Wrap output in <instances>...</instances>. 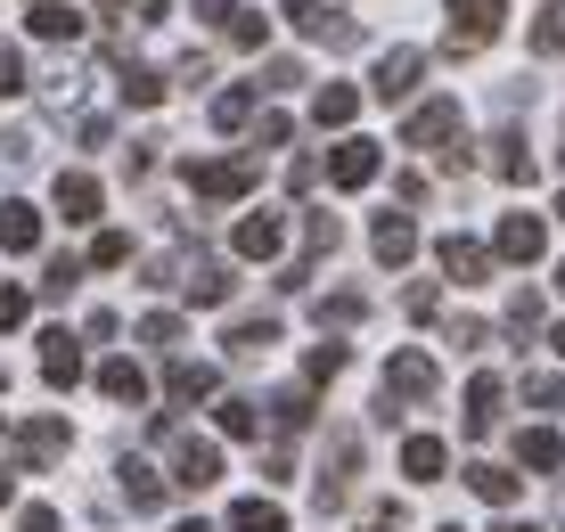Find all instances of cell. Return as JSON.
<instances>
[{"label":"cell","instance_id":"7a4b0ae2","mask_svg":"<svg viewBox=\"0 0 565 532\" xmlns=\"http://www.w3.org/2000/svg\"><path fill=\"white\" fill-rule=\"evenodd\" d=\"M279 17L303 33V42H328V50H361V25H353V17H337V9H320V0H287Z\"/></svg>","mask_w":565,"mask_h":532},{"label":"cell","instance_id":"ba28073f","mask_svg":"<svg viewBox=\"0 0 565 532\" xmlns=\"http://www.w3.org/2000/svg\"><path fill=\"white\" fill-rule=\"evenodd\" d=\"M435 263H443V270H451V279H459V287H483V279H492V254H483L476 238H459V230H451V238H443V246H435Z\"/></svg>","mask_w":565,"mask_h":532},{"label":"cell","instance_id":"6da1fadb","mask_svg":"<svg viewBox=\"0 0 565 532\" xmlns=\"http://www.w3.org/2000/svg\"><path fill=\"white\" fill-rule=\"evenodd\" d=\"M500 0H451V33H443V42H451V57H476L483 42H500Z\"/></svg>","mask_w":565,"mask_h":532},{"label":"cell","instance_id":"30bf717a","mask_svg":"<svg viewBox=\"0 0 565 532\" xmlns=\"http://www.w3.org/2000/svg\"><path fill=\"white\" fill-rule=\"evenodd\" d=\"M328 181L337 189H369L377 181V140H344L337 156H328Z\"/></svg>","mask_w":565,"mask_h":532},{"label":"cell","instance_id":"b9f144b4","mask_svg":"<svg viewBox=\"0 0 565 532\" xmlns=\"http://www.w3.org/2000/svg\"><path fill=\"white\" fill-rule=\"evenodd\" d=\"M303 369H311V377L328 385V377H337V369H344V344H311V361H303Z\"/></svg>","mask_w":565,"mask_h":532},{"label":"cell","instance_id":"11a10c76","mask_svg":"<svg viewBox=\"0 0 565 532\" xmlns=\"http://www.w3.org/2000/svg\"><path fill=\"white\" fill-rule=\"evenodd\" d=\"M550 344H557V361H565V320H557V337H550Z\"/></svg>","mask_w":565,"mask_h":532},{"label":"cell","instance_id":"603a6c76","mask_svg":"<svg viewBox=\"0 0 565 532\" xmlns=\"http://www.w3.org/2000/svg\"><path fill=\"white\" fill-rule=\"evenodd\" d=\"M516 459H524V467H541V476H550V467H565V443L550 435V426H533V435H516Z\"/></svg>","mask_w":565,"mask_h":532},{"label":"cell","instance_id":"74e56055","mask_svg":"<svg viewBox=\"0 0 565 532\" xmlns=\"http://www.w3.org/2000/svg\"><path fill=\"white\" fill-rule=\"evenodd\" d=\"M74 279H83V263H74V254H57L50 279H42V295H74Z\"/></svg>","mask_w":565,"mask_h":532},{"label":"cell","instance_id":"8992f818","mask_svg":"<svg viewBox=\"0 0 565 532\" xmlns=\"http://www.w3.org/2000/svg\"><path fill=\"white\" fill-rule=\"evenodd\" d=\"M500 263H541V254H550V230L533 222V213H500Z\"/></svg>","mask_w":565,"mask_h":532},{"label":"cell","instance_id":"4fadbf2b","mask_svg":"<svg viewBox=\"0 0 565 532\" xmlns=\"http://www.w3.org/2000/svg\"><path fill=\"white\" fill-rule=\"evenodd\" d=\"M42 377H50V385H74V377H83V344H74L66 328H50V337H42Z\"/></svg>","mask_w":565,"mask_h":532},{"label":"cell","instance_id":"f907efd6","mask_svg":"<svg viewBox=\"0 0 565 532\" xmlns=\"http://www.w3.org/2000/svg\"><path fill=\"white\" fill-rule=\"evenodd\" d=\"M17 532H57V508H25V517H17Z\"/></svg>","mask_w":565,"mask_h":532},{"label":"cell","instance_id":"680465c9","mask_svg":"<svg viewBox=\"0 0 565 532\" xmlns=\"http://www.w3.org/2000/svg\"><path fill=\"white\" fill-rule=\"evenodd\" d=\"M557 295H565V263H557Z\"/></svg>","mask_w":565,"mask_h":532},{"label":"cell","instance_id":"7402d4cb","mask_svg":"<svg viewBox=\"0 0 565 532\" xmlns=\"http://www.w3.org/2000/svg\"><path fill=\"white\" fill-rule=\"evenodd\" d=\"M99 393H107V402H148V377L131 361H107L99 369Z\"/></svg>","mask_w":565,"mask_h":532},{"label":"cell","instance_id":"5bb4252c","mask_svg":"<svg viewBox=\"0 0 565 532\" xmlns=\"http://www.w3.org/2000/svg\"><path fill=\"white\" fill-rule=\"evenodd\" d=\"M57 213L66 222H99V181L90 172H57Z\"/></svg>","mask_w":565,"mask_h":532},{"label":"cell","instance_id":"6f0895ef","mask_svg":"<svg viewBox=\"0 0 565 532\" xmlns=\"http://www.w3.org/2000/svg\"><path fill=\"white\" fill-rule=\"evenodd\" d=\"M500 532H541V524H500Z\"/></svg>","mask_w":565,"mask_h":532},{"label":"cell","instance_id":"91938a15","mask_svg":"<svg viewBox=\"0 0 565 532\" xmlns=\"http://www.w3.org/2000/svg\"><path fill=\"white\" fill-rule=\"evenodd\" d=\"M557 222H565V196H557Z\"/></svg>","mask_w":565,"mask_h":532},{"label":"cell","instance_id":"9f6ffc18","mask_svg":"<svg viewBox=\"0 0 565 532\" xmlns=\"http://www.w3.org/2000/svg\"><path fill=\"white\" fill-rule=\"evenodd\" d=\"M99 9H107V17H124V0H99Z\"/></svg>","mask_w":565,"mask_h":532},{"label":"cell","instance_id":"52a82bcc","mask_svg":"<svg viewBox=\"0 0 565 532\" xmlns=\"http://www.w3.org/2000/svg\"><path fill=\"white\" fill-rule=\"evenodd\" d=\"M418 74H426V57H418V50H385V57H377V74H369V91L394 107V98H411V91H418Z\"/></svg>","mask_w":565,"mask_h":532},{"label":"cell","instance_id":"44dd1931","mask_svg":"<svg viewBox=\"0 0 565 532\" xmlns=\"http://www.w3.org/2000/svg\"><path fill=\"white\" fill-rule=\"evenodd\" d=\"M164 393H172V402H205V393H213V369L205 361H172V377H164Z\"/></svg>","mask_w":565,"mask_h":532},{"label":"cell","instance_id":"d4e9b609","mask_svg":"<svg viewBox=\"0 0 565 532\" xmlns=\"http://www.w3.org/2000/svg\"><path fill=\"white\" fill-rule=\"evenodd\" d=\"M467 483H476V500H492V508L516 500V476H509V467H483V459H476V467H467Z\"/></svg>","mask_w":565,"mask_h":532},{"label":"cell","instance_id":"f546056e","mask_svg":"<svg viewBox=\"0 0 565 532\" xmlns=\"http://www.w3.org/2000/svg\"><path fill=\"white\" fill-rule=\"evenodd\" d=\"M533 50H541V57H565V0H550V9H541V25H533Z\"/></svg>","mask_w":565,"mask_h":532},{"label":"cell","instance_id":"681fc988","mask_svg":"<svg viewBox=\"0 0 565 532\" xmlns=\"http://www.w3.org/2000/svg\"><path fill=\"white\" fill-rule=\"evenodd\" d=\"M287 131H296V124H287V115H263V131H255V148H287Z\"/></svg>","mask_w":565,"mask_h":532},{"label":"cell","instance_id":"4316f807","mask_svg":"<svg viewBox=\"0 0 565 532\" xmlns=\"http://www.w3.org/2000/svg\"><path fill=\"white\" fill-rule=\"evenodd\" d=\"M279 344V320H238L230 328V352H238V361H255V352H270Z\"/></svg>","mask_w":565,"mask_h":532},{"label":"cell","instance_id":"277c9868","mask_svg":"<svg viewBox=\"0 0 565 532\" xmlns=\"http://www.w3.org/2000/svg\"><path fill=\"white\" fill-rule=\"evenodd\" d=\"M385 402H435V361H426L418 344L385 361Z\"/></svg>","mask_w":565,"mask_h":532},{"label":"cell","instance_id":"f35d334b","mask_svg":"<svg viewBox=\"0 0 565 532\" xmlns=\"http://www.w3.org/2000/svg\"><path fill=\"white\" fill-rule=\"evenodd\" d=\"M17 91H25V57L0 42V98H17Z\"/></svg>","mask_w":565,"mask_h":532},{"label":"cell","instance_id":"ee69618b","mask_svg":"<svg viewBox=\"0 0 565 532\" xmlns=\"http://www.w3.org/2000/svg\"><path fill=\"white\" fill-rule=\"evenodd\" d=\"M524 393H533L541 409H565V377H524Z\"/></svg>","mask_w":565,"mask_h":532},{"label":"cell","instance_id":"484cf974","mask_svg":"<svg viewBox=\"0 0 565 532\" xmlns=\"http://www.w3.org/2000/svg\"><path fill=\"white\" fill-rule=\"evenodd\" d=\"M492 172H500V181H533V156H524L516 131H500V140H492Z\"/></svg>","mask_w":565,"mask_h":532},{"label":"cell","instance_id":"cb8c5ba5","mask_svg":"<svg viewBox=\"0 0 565 532\" xmlns=\"http://www.w3.org/2000/svg\"><path fill=\"white\" fill-rule=\"evenodd\" d=\"M124 500L140 508V517H156V508H164V483H156L140 459H124Z\"/></svg>","mask_w":565,"mask_h":532},{"label":"cell","instance_id":"5b68a950","mask_svg":"<svg viewBox=\"0 0 565 532\" xmlns=\"http://www.w3.org/2000/svg\"><path fill=\"white\" fill-rule=\"evenodd\" d=\"M443 140H459V98H426V107H411L402 148H443Z\"/></svg>","mask_w":565,"mask_h":532},{"label":"cell","instance_id":"db71d44e","mask_svg":"<svg viewBox=\"0 0 565 532\" xmlns=\"http://www.w3.org/2000/svg\"><path fill=\"white\" fill-rule=\"evenodd\" d=\"M172 532H213V524H205V517H189V524H172Z\"/></svg>","mask_w":565,"mask_h":532},{"label":"cell","instance_id":"3957f363","mask_svg":"<svg viewBox=\"0 0 565 532\" xmlns=\"http://www.w3.org/2000/svg\"><path fill=\"white\" fill-rule=\"evenodd\" d=\"M189 189L213 196V205H230V196L255 189V164H246V156H213V164H198V156H189Z\"/></svg>","mask_w":565,"mask_h":532},{"label":"cell","instance_id":"f1b7e54d","mask_svg":"<svg viewBox=\"0 0 565 532\" xmlns=\"http://www.w3.org/2000/svg\"><path fill=\"white\" fill-rule=\"evenodd\" d=\"M255 91H263V83H238V91H222V98H213V124H222V131H238L246 115H255Z\"/></svg>","mask_w":565,"mask_h":532},{"label":"cell","instance_id":"9a60e30c","mask_svg":"<svg viewBox=\"0 0 565 532\" xmlns=\"http://www.w3.org/2000/svg\"><path fill=\"white\" fill-rule=\"evenodd\" d=\"M443 459H451V450H443L435 435H411V443H402V476H411V483H443Z\"/></svg>","mask_w":565,"mask_h":532},{"label":"cell","instance_id":"1f68e13d","mask_svg":"<svg viewBox=\"0 0 565 532\" xmlns=\"http://www.w3.org/2000/svg\"><path fill=\"white\" fill-rule=\"evenodd\" d=\"M57 450H66V426H50V418H42V426H25V459H33V467L57 459Z\"/></svg>","mask_w":565,"mask_h":532},{"label":"cell","instance_id":"816d5d0a","mask_svg":"<svg viewBox=\"0 0 565 532\" xmlns=\"http://www.w3.org/2000/svg\"><path fill=\"white\" fill-rule=\"evenodd\" d=\"M369 532H402V508H369Z\"/></svg>","mask_w":565,"mask_h":532},{"label":"cell","instance_id":"bcb514c9","mask_svg":"<svg viewBox=\"0 0 565 532\" xmlns=\"http://www.w3.org/2000/svg\"><path fill=\"white\" fill-rule=\"evenodd\" d=\"M198 17H205V25H222V33H230V25H238L246 9H238V0H198Z\"/></svg>","mask_w":565,"mask_h":532},{"label":"cell","instance_id":"9c48e42d","mask_svg":"<svg viewBox=\"0 0 565 532\" xmlns=\"http://www.w3.org/2000/svg\"><path fill=\"white\" fill-rule=\"evenodd\" d=\"M172 483H189V491H205V483H222V450L189 435L181 450H172Z\"/></svg>","mask_w":565,"mask_h":532},{"label":"cell","instance_id":"d6986e66","mask_svg":"<svg viewBox=\"0 0 565 532\" xmlns=\"http://www.w3.org/2000/svg\"><path fill=\"white\" fill-rule=\"evenodd\" d=\"M311 115H320V131H344L361 115V91H344V83H328L320 98H311Z\"/></svg>","mask_w":565,"mask_h":532},{"label":"cell","instance_id":"c3c4849f","mask_svg":"<svg viewBox=\"0 0 565 532\" xmlns=\"http://www.w3.org/2000/svg\"><path fill=\"white\" fill-rule=\"evenodd\" d=\"M451 344H459V352H483V344H492V328H483V320H459Z\"/></svg>","mask_w":565,"mask_h":532},{"label":"cell","instance_id":"7bdbcfd3","mask_svg":"<svg viewBox=\"0 0 565 532\" xmlns=\"http://www.w3.org/2000/svg\"><path fill=\"white\" fill-rule=\"evenodd\" d=\"M509 328H516V337H533V328H541V295H516V304H509Z\"/></svg>","mask_w":565,"mask_h":532},{"label":"cell","instance_id":"f6af8a7d","mask_svg":"<svg viewBox=\"0 0 565 532\" xmlns=\"http://www.w3.org/2000/svg\"><path fill=\"white\" fill-rule=\"evenodd\" d=\"M25 311H33V295H25V287H0V328H17Z\"/></svg>","mask_w":565,"mask_h":532},{"label":"cell","instance_id":"94428289","mask_svg":"<svg viewBox=\"0 0 565 532\" xmlns=\"http://www.w3.org/2000/svg\"><path fill=\"white\" fill-rule=\"evenodd\" d=\"M443 532H459V524H443Z\"/></svg>","mask_w":565,"mask_h":532},{"label":"cell","instance_id":"7dc6e473","mask_svg":"<svg viewBox=\"0 0 565 532\" xmlns=\"http://www.w3.org/2000/svg\"><path fill=\"white\" fill-rule=\"evenodd\" d=\"M263 33H270V17H238V25H230V42H238V50H263Z\"/></svg>","mask_w":565,"mask_h":532},{"label":"cell","instance_id":"8d00e7d4","mask_svg":"<svg viewBox=\"0 0 565 532\" xmlns=\"http://www.w3.org/2000/svg\"><path fill=\"white\" fill-rule=\"evenodd\" d=\"M140 344H181V320H172V311H148V320H140Z\"/></svg>","mask_w":565,"mask_h":532},{"label":"cell","instance_id":"60d3db41","mask_svg":"<svg viewBox=\"0 0 565 532\" xmlns=\"http://www.w3.org/2000/svg\"><path fill=\"white\" fill-rule=\"evenodd\" d=\"M255 426H263L255 402H222V435H255Z\"/></svg>","mask_w":565,"mask_h":532},{"label":"cell","instance_id":"8fae6325","mask_svg":"<svg viewBox=\"0 0 565 532\" xmlns=\"http://www.w3.org/2000/svg\"><path fill=\"white\" fill-rule=\"evenodd\" d=\"M42 246V213L25 205V196H9V205H0V254H33Z\"/></svg>","mask_w":565,"mask_h":532},{"label":"cell","instance_id":"ac0fdd59","mask_svg":"<svg viewBox=\"0 0 565 532\" xmlns=\"http://www.w3.org/2000/svg\"><path fill=\"white\" fill-rule=\"evenodd\" d=\"M500 426V377H476L467 385V435H492Z\"/></svg>","mask_w":565,"mask_h":532},{"label":"cell","instance_id":"d590c367","mask_svg":"<svg viewBox=\"0 0 565 532\" xmlns=\"http://www.w3.org/2000/svg\"><path fill=\"white\" fill-rule=\"evenodd\" d=\"M361 320V295H328L320 304V328H353Z\"/></svg>","mask_w":565,"mask_h":532},{"label":"cell","instance_id":"f5cc1de1","mask_svg":"<svg viewBox=\"0 0 565 532\" xmlns=\"http://www.w3.org/2000/svg\"><path fill=\"white\" fill-rule=\"evenodd\" d=\"M9 491H17V476H9V467H0V508H9Z\"/></svg>","mask_w":565,"mask_h":532},{"label":"cell","instance_id":"836d02e7","mask_svg":"<svg viewBox=\"0 0 565 532\" xmlns=\"http://www.w3.org/2000/svg\"><path fill=\"white\" fill-rule=\"evenodd\" d=\"M90 263H99V270H124V263H131V238H124V230H99V246H90Z\"/></svg>","mask_w":565,"mask_h":532},{"label":"cell","instance_id":"4dcf8cb0","mask_svg":"<svg viewBox=\"0 0 565 532\" xmlns=\"http://www.w3.org/2000/svg\"><path fill=\"white\" fill-rule=\"evenodd\" d=\"M115 91H124L131 107H156V98H164V83H156L148 66H124V74H115Z\"/></svg>","mask_w":565,"mask_h":532},{"label":"cell","instance_id":"83f0119b","mask_svg":"<svg viewBox=\"0 0 565 532\" xmlns=\"http://www.w3.org/2000/svg\"><path fill=\"white\" fill-rule=\"evenodd\" d=\"M230 532H287V517L270 500H238V508H230Z\"/></svg>","mask_w":565,"mask_h":532},{"label":"cell","instance_id":"ffe728a7","mask_svg":"<svg viewBox=\"0 0 565 532\" xmlns=\"http://www.w3.org/2000/svg\"><path fill=\"white\" fill-rule=\"evenodd\" d=\"M230 295H238L230 263H198V270H189V304H230Z\"/></svg>","mask_w":565,"mask_h":532},{"label":"cell","instance_id":"e0dca14e","mask_svg":"<svg viewBox=\"0 0 565 532\" xmlns=\"http://www.w3.org/2000/svg\"><path fill=\"white\" fill-rule=\"evenodd\" d=\"M369 246H377V263H411V254H418V230L402 222V213H385V222L369 230Z\"/></svg>","mask_w":565,"mask_h":532},{"label":"cell","instance_id":"2e32d148","mask_svg":"<svg viewBox=\"0 0 565 532\" xmlns=\"http://www.w3.org/2000/svg\"><path fill=\"white\" fill-rule=\"evenodd\" d=\"M42 42H83V17L66 9V0H33V17H25Z\"/></svg>","mask_w":565,"mask_h":532},{"label":"cell","instance_id":"ab89813d","mask_svg":"<svg viewBox=\"0 0 565 532\" xmlns=\"http://www.w3.org/2000/svg\"><path fill=\"white\" fill-rule=\"evenodd\" d=\"M296 83H303L296 57H270V66H263V91H296Z\"/></svg>","mask_w":565,"mask_h":532},{"label":"cell","instance_id":"d6a6232c","mask_svg":"<svg viewBox=\"0 0 565 532\" xmlns=\"http://www.w3.org/2000/svg\"><path fill=\"white\" fill-rule=\"evenodd\" d=\"M337 238H344L337 213H303V246H311V254H337Z\"/></svg>","mask_w":565,"mask_h":532},{"label":"cell","instance_id":"7c38bea8","mask_svg":"<svg viewBox=\"0 0 565 532\" xmlns=\"http://www.w3.org/2000/svg\"><path fill=\"white\" fill-rule=\"evenodd\" d=\"M279 238H287V230H279V213H246V222H238V238H230V246H238L246 263H270V254H279Z\"/></svg>","mask_w":565,"mask_h":532},{"label":"cell","instance_id":"e575fe53","mask_svg":"<svg viewBox=\"0 0 565 532\" xmlns=\"http://www.w3.org/2000/svg\"><path fill=\"white\" fill-rule=\"evenodd\" d=\"M270 409H279V426H287V435H296V426L311 418V393H303V385H287V393H279V402H270Z\"/></svg>","mask_w":565,"mask_h":532}]
</instances>
